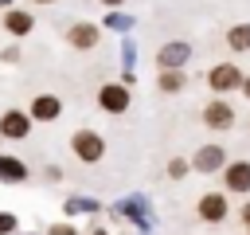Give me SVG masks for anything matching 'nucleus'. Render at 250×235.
Listing matches in <instances>:
<instances>
[{
    "instance_id": "obj_23",
    "label": "nucleus",
    "mask_w": 250,
    "mask_h": 235,
    "mask_svg": "<svg viewBox=\"0 0 250 235\" xmlns=\"http://www.w3.org/2000/svg\"><path fill=\"white\" fill-rule=\"evenodd\" d=\"M98 4H105V8H117V4H125V0H98Z\"/></svg>"
},
{
    "instance_id": "obj_17",
    "label": "nucleus",
    "mask_w": 250,
    "mask_h": 235,
    "mask_svg": "<svg viewBox=\"0 0 250 235\" xmlns=\"http://www.w3.org/2000/svg\"><path fill=\"white\" fill-rule=\"evenodd\" d=\"M188 168H191V164H188L184 157H172V161H168V176H172V180H180V176H188Z\"/></svg>"
},
{
    "instance_id": "obj_6",
    "label": "nucleus",
    "mask_w": 250,
    "mask_h": 235,
    "mask_svg": "<svg viewBox=\"0 0 250 235\" xmlns=\"http://www.w3.org/2000/svg\"><path fill=\"white\" fill-rule=\"evenodd\" d=\"M188 59H191V47H188L184 39H172V43H164V47L156 51V67H160V70H180Z\"/></svg>"
},
{
    "instance_id": "obj_16",
    "label": "nucleus",
    "mask_w": 250,
    "mask_h": 235,
    "mask_svg": "<svg viewBox=\"0 0 250 235\" xmlns=\"http://www.w3.org/2000/svg\"><path fill=\"white\" fill-rule=\"evenodd\" d=\"M78 212H98V204L86 200V196H70L66 200V215H78Z\"/></svg>"
},
{
    "instance_id": "obj_22",
    "label": "nucleus",
    "mask_w": 250,
    "mask_h": 235,
    "mask_svg": "<svg viewBox=\"0 0 250 235\" xmlns=\"http://www.w3.org/2000/svg\"><path fill=\"white\" fill-rule=\"evenodd\" d=\"M242 223H246V227H250V200H246V204H242Z\"/></svg>"
},
{
    "instance_id": "obj_5",
    "label": "nucleus",
    "mask_w": 250,
    "mask_h": 235,
    "mask_svg": "<svg viewBox=\"0 0 250 235\" xmlns=\"http://www.w3.org/2000/svg\"><path fill=\"white\" fill-rule=\"evenodd\" d=\"M27 118L31 121H59L62 118V98L59 94H35L31 106H27Z\"/></svg>"
},
{
    "instance_id": "obj_1",
    "label": "nucleus",
    "mask_w": 250,
    "mask_h": 235,
    "mask_svg": "<svg viewBox=\"0 0 250 235\" xmlns=\"http://www.w3.org/2000/svg\"><path fill=\"white\" fill-rule=\"evenodd\" d=\"M70 153L82 161V164H98L105 157V137L98 129H74L70 133Z\"/></svg>"
},
{
    "instance_id": "obj_21",
    "label": "nucleus",
    "mask_w": 250,
    "mask_h": 235,
    "mask_svg": "<svg viewBox=\"0 0 250 235\" xmlns=\"http://www.w3.org/2000/svg\"><path fill=\"white\" fill-rule=\"evenodd\" d=\"M47 180H62V168L59 164H47Z\"/></svg>"
},
{
    "instance_id": "obj_15",
    "label": "nucleus",
    "mask_w": 250,
    "mask_h": 235,
    "mask_svg": "<svg viewBox=\"0 0 250 235\" xmlns=\"http://www.w3.org/2000/svg\"><path fill=\"white\" fill-rule=\"evenodd\" d=\"M184 82H188V74H180V70H160V78H156V86H160L164 94L184 90Z\"/></svg>"
},
{
    "instance_id": "obj_7",
    "label": "nucleus",
    "mask_w": 250,
    "mask_h": 235,
    "mask_svg": "<svg viewBox=\"0 0 250 235\" xmlns=\"http://www.w3.org/2000/svg\"><path fill=\"white\" fill-rule=\"evenodd\" d=\"M98 39H102L98 24H86V20H78V24H70V27H66V43H70L74 51H90Z\"/></svg>"
},
{
    "instance_id": "obj_25",
    "label": "nucleus",
    "mask_w": 250,
    "mask_h": 235,
    "mask_svg": "<svg viewBox=\"0 0 250 235\" xmlns=\"http://www.w3.org/2000/svg\"><path fill=\"white\" fill-rule=\"evenodd\" d=\"M31 4H55V0H31Z\"/></svg>"
},
{
    "instance_id": "obj_4",
    "label": "nucleus",
    "mask_w": 250,
    "mask_h": 235,
    "mask_svg": "<svg viewBox=\"0 0 250 235\" xmlns=\"http://www.w3.org/2000/svg\"><path fill=\"white\" fill-rule=\"evenodd\" d=\"M98 106H102L105 114H125V110H129V86H125V82H105V86L98 90Z\"/></svg>"
},
{
    "instance_id": "obj_9",
    "label": "nucleus",
    "mask_w": 250,
    "mask_h": 235,
    "mask_svg": "<svg viewBox=\"0 0 250 235\" xmlns=\"http://www.w3.org/2000/svg\"><path fill=\"white\" fill-rule=\"evenodd\" d=\"M223 184H227V192H250V161L223 164Z\"/></svg>"
},
{
    "instance_id": "obj_24",
    "label": "nucleus",
    "mask_w": 250,
    "mask_h": 235,
    "mask_svg": "<svg viewBox=\"0 0 250 235\" xmlns=\"http://www.w3.org/2000/svg\"><path fill=\"white\" fill-rule=\"evenodd\" d=\"M242 90H246V98H250V78H242Z\"/></svg>"
},
{
    "instance_id": "obj_26",
    "label": "nucleus",
    "mask_w": 250,
    "mask_h": 235,
    "mask_svg": "<svg viewBox=\"0 0 250 235\" xmlns=\"http://www.w3.org/2000/svg\"><path fill=\"white\" fill-rule=\"evenodd\" d=\"M23 235H35V231H23Z\"/></svg>"
},
{
    "instance_id": "obj_10",
    "label": "nucleus",
    "mask_w": 250,
    "mask_h": 235,
    "mask_svg": "<svg viewBox=\"0 0 250 235\" xmlns=\"http://www.w3.org/2000/svg\"><path fill=\"white\" fill-rule=\"evenodd\" d=\"M203 125H211V129H230V125H234V110H230L223 98H215V102L203 106Z\"/></svg>"
},
{
    "instance_id": "obj_13",
    "label": "nucleus",
    "mask_w": 250,
    "mask_h": 235,
    "mask_svg": "<svg viewBox=\"0 0 250 235\" xmlns=\"http://www.w3.org/2000/svg\"><path fill=\"white\" fill-rule=\"evenodd\" d=\"M27 176H31V168H27L20 157H4V153H0V180H4V184H23Z\"/></svg>"
},
{
    "instance_id": "obj_11",
    "label": "nucleus",
    "mask_w": 250,
    "mask_h": 235,
    "mask_svg": "<svg viewBox=\"0 0 250 235\" xmlns=\"http://www.w3.org/2000/svg\"><path fill=\"white\" fill-rule=\"evenodd\" d=\"M227 164V153H223V145H203L195 157H191V168L195 172H219Z\"/></svg>"
},
{
    "instance_id": "obj_20",
    "label": "nucleus",
    "mask_w": 250,
    "mask_h": 235,
    "mask_svg": "<svg viewBox=\"0 0 250 235\" xmlns=\"http://www.w3.org/2000/svg\"><path fill=\"white\" fill-rule=\"evenodd\" d=\"M0 59H4V63H20V47H4Z\"/></svg>"
},
{
    "instance_id": "obj_2",
    "label": "nucleus",
    "mask_w": 250,
    "mask_h": 235,
    "mask_svg": "<svg viewBox=\"0 0 250 235\" xmlns=\"http://www.w3.org/2000/svg\"><path fill=\"white\" fill-rule=\"evenodd\" d=\"M0 137H4V141H27V137H31V118H27V110H4V114H0Z\"/></svg>"
},
{
    "instance_id": "obj_8",
    "label": "nucleus",
    "mask_w": 250,
    "mask_h": 235,
    "mask_svg": "<svg viewBox=\"0 0 250 235\" xmlns=\"http://www.w3.org/2000/svg\"><path fill=\"white\" fill-rule=\"evenodd\" d=\"M195 212H199L203 223H223V219H227V200H223L219 192H203L199 204H195Z\"/></svg>"
},
{
    "instance_id": "obj_3",
    "label": "nucleus",
    "mask_w": 250,
    "mask_h": 235,
    "mask_svg": "<svg viewBox=\"0 0 250 235\" xmlns=\"http://www.w3.org/2000/svg\"><path fill=\"white\" fill-rule=\"evenodd\" d=\"M207 86H211L215 94L238 90V86H242V70H238L234 63H219V67H211V70H207Z\"/></svg>"
},
{
    "instance_id": "obj_18",
    "label": "nucleus",
    "mask_w": 250,
    "mask_h": 235,
    "mask_svg": "<svg viewBox=\"0 0 250 235\" xmlns=\"http://www.w3.org/2000/svg\"><path fill=\"white\" fill-rule=\"evenodd\" d=\"M20 231V219L12 212H0V235H16Z\"/></svg>"
},
{
    "instance_id": "obj_19",
    "label": "nucleus",
    "mask_w": 250,
    "mask_h": 235,
    "mask_svg": "<svg viewBox=\"0 0 250 235\" xmlns=\"http://www.w3.org/2000/svg\"><path fill=\"white\" fill-rule=\"evenodd\" d=\"M47 235H78V227H74V223H66V219H59V223H51V227H47Z\"/></svg>"
},
{
    "instance_id": "obj_14",
    "label": "nucleus",
    "mask_w": 250,
    "mask_h": 235,
    "mask_svg": "<svg viewBox=\"0 0 250 235\" xmlns=\"http://www.w3.org/2000/svg\"><path fill=\"white\" fill-rule=\"evenodd\" d=\"M227 47L230 51H250V24H234L227 31Z\"/></svg>"
},
{
    "instance_id": "obj_12",
    "label": "nucleus",
    "mask_w": 250,
    "mask_h": 235,
    "mask_svg": "<svg viewBox=\"0 0 250 235\" xmlns=\"http://www.w3.org/2000/svg\"><path fill=\"white\" fill-rule=\"evenodd\" d=\"M0 24H4V31H8V35H27V31L35 27V16H31V12H23V8H4Z\"/></svg>"
}]
</instances>
